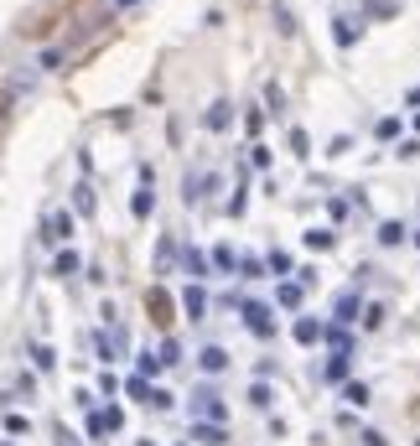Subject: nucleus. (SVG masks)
<instances>
[{
	"mask_svg": "<svg viewBox=\"0 0 420 446\" xmlns=\"http://www.w3.org/2000/svg\"><path fill=\"white\" fill-rule=\"evenodd\" d=\"M291 146H296V156H311V140H306V130H291Z\"/></svg>",
	"mask_w": 420,
	"mask_h": 446,
	"instance_id": "obj_32",
	"label": "nucleus"
},
{
	"mask_svg": "<svg viewBox=\"0 0 420 446\" xmlns=\"http://www.w3.org/2000/svg\"><path fill=\"white\" fill-rule=\"evenodd\" d=\"M42 239H57V244H62V239H73V213H52Z\"/></svg>",
	"mask_w": 420,
	"mask_h": 446,
	"instance_id": "obj_6",
	"label": "nucleus"
},
{
	"mask_svg": "<svg viewBox=\"0 0 420 446\" xmlns=\"http://www.w3.org/2000/svg\"><path fill=\"white\" fill-rule=\"evenodd\" d=\"M275 301L280 306H301V281H280L275 285Z\"/></svg>",
	"mask_w": 420,
	"mask_h": 446,
	"instance_id": "obj_13",
	"label": "nucleus"
},
{
	"mask_svg": "<svg viewBox=\"0 0 420 446\" xmlns=\"http://www.w3.org/2000/svg\"><path fill=\"white\" fill-rule=\"evenodd\" d=\"M146 405H156V410H172V395H166V389H156V384H151V400H146Z\"/></svg>",
	"mask_w": 420,
	"mask_h": 446,
	"instance_id": "obj_30",
	"label": "nucleus"
},
{
	"mask_svg": "<svg viewBox=\"0 0 420 446\" xmlns=\"http://www.w3.org/2000/svg\"><path fill=\"white\" fill-rule=\"evenodd\" d=\"M348 369H353V353H332L327 369H322V379H327V384H337V379H348Z\"/></svg>",
	"mask_w": 420,
	"mask_h": 446,
	"instance_id": "obj_8",
	"label": "nucleus"
},
{
	"mask_svg": "<svg viewBox=\"0 0 420 446\" xmlns=\"http://www.w3.org/2000/svg\"><path fill=\"white\" fill-rule=\"evenodd\" d=\"M343 400H348V405H358V410H363V405H369V384H358V379H353V384L343 389Z\"/></svg>",
	"mask_w": 420,
	"mask_h": 446,
	"instance_id": "obj_20",
	"label": "nucleus"
},
{
	"mask_svg": "<svg viewBox=\"0 0 420 446\" xmlns=\"http://www.w3.org/2000/svg\"><path fill=\"white\" fill-rule=\"evenodd\" d=\"M291 332H296V343H301V348H311V343H322V322H311V317H301V322L291 327Z\"/></svg>",
	"mask_w": 420,
	"mask_h": 446,
	"instance_id": "obj_9",
	"label": "nucleus"
},
{
	"mask_svg": "<svg viewBox=\"0 0 420 446\" xmlns=\"http://www.w3.org/2000/svg\"><path fill=\"white\" fill-rule=\"evenodd\" d=\"M213 265H218V270H233V265H239V255H233L229 244H218V249H213Z\"/></svg>",
	"mask_w": 420,
	"mask_h": 446,
	"instance_id": "obj_22",
	"label": "nucleus"
},
{
	"mask_svg": "<svg viewBox=\"0 0 420 446\" xmlns=\"http://www.w3.org/2000/svg\"><path fill=\"white\" fill-rule=\"evenodd\" d=\"M405 239H410V229H405L400 218H384V223H379V244H384V249H395V244H405Z\"/></svg>",
	"mask_w": 420,
	"mask_h": 446,
	"instance_id": "obj_5",
	"label": "nucleus"
},
{
	"mask_svg": "<svg viewBox=\"0 0 420 446\" xmlns=\"http://www.w3.org/2000/svg\"><path fill=\"white\" fill-rule=\"evenodd\" d=\"M249 405H259V410H270V384H265V379H259V384L249 389Z\"/></svg>",
	"mask_w": 420,
	"mask_h": 446,
	"instance_id": "obj_24",
	"label": "nucleus"
},
{
	"mask_svg": "<svg viewBox=\"0 0 420 446\" xmlns=\"http://www.w3.org/2000/svg\"><path fill=\"white\" fill-rule=\"evenodd\" d=\"M239 311H244V327L255 337H275V322H270V306H265V301H239Z\"/></svg>",
	"mask_w": 420,
	"mask_h": 446,
	"instance_id": "obj_2",
	"label": "nucleus"
},
{
	"mask_svg": "<svg viewBox=\"0 0 420 446\" xmlns=\"http://www.w3.org/2000/svg\"><path fill=\"white\" fill-rule=\"evenodd\" d=\"M73 270H78V255H73V249H62V255H57V265H52V275H62V281H68Z\"/></svg>",
	"mask_w": 420,
	"mask_h": 446,
	"instance_id": "obj_21",
	"label": "nucleus"
},
{
	"mask_svg": "<svg viewBox=\"0 0 420 446\" xmlns=\"http://www.w3.org/2000/svg\"><path fill=\"white\" fill-rule=\"evenodd\" d=\"M192 415H198L203 426H218L223 415H229V410H223V400H218V389H213V384H203L198 395H192Z\"/></svg>",
	"mask_w": 420,
	"mask_h": 446,
	"instance_id": "obj_1",
	"label": "nucleus"
},
{
	"mask_svg": "<svg viewBox=\"0 0 420 446\" xmlns=\"http://www.w3.org/2000/svg\"><path fill=\"white\" fill-rule=\"evenodd\" d=\"M62 446H73V441H68V436H62Z\"/></svg>",
	"mask_w": 420,
	"mask_h": 446,
	"instance_id": "obj_36",
	"label": "nucleus"
},
{
	"mask_svg": "<svg viewBox=\"0 0 420 446\" xmlns=\"http://www.w3.org/2000/svg\"><path fill=\"white\" fill-rule=\"evenodd\" d=\"M229 125V104H213V109H208V130H223Z\"/></svg>",
	"mask_w": 420,
	"mask_h": 446,
	"instance_id": "obj_25",
	"label": "nucleus"
},
{
	"mask_svg": "<svg viewBox=\"0 0 420 446\" xmlns=\"http://www.w3.org/2000/svg\"><path fill=\"white\" fill-rule=\"evenodd\" d=\"M374 135H379V140H395V135H400V120H395V114H389V120H379Z\"/></svg>",
	"mask_w": 420,
	"mask_h": 446,
	"instance_id": "obj_26",
	"label": "nucleus"
},
{
	"mask_svg": "<svg viewBox=\"0 0 420 446\" xmlns=\"http://www.w3.org/2000/svg\"><path fill=\"white\" fill-rule=\"evenodd\" d=\"M332 26H337V42H343V47H353V21H348V16H337Z\"/></svg>",
	"mask_w": 420,
	"mask_h": 446,
	"instance_id": "obj_28",
	"label": "nucleus"
},
{
	"mask_svg": "<svg viewBox=\"0 0 420 446\" xmlns=\"http://www.w3.org/2000/svg\"><path fill=\"white\" fill-rule=\"evenodd\" d=\"M6 431H11V436H26V431H32V421H26V415H6Z\"/></svg>",
	"mask_w": 420,
	"mask_h": 446,
	"instance_id": "obj_27",
	"label": "nucleus"
},
{
	"mask_svg": "<svg viewBox=\"0 0 420 446\" xmlns=\"http://www.w3.org/2000/svg\"><path fill=\"white\" fill-rule=\"evenodd\" d=\"M415 130H420V114H415Z\"/></svg>",
	"mask_w": 420,
	"mask_h": 446,
	"instance_id": "obj_37",
	"label": "nucleus"
},
{
	"mask_svg": "<svg viewBox=\"0 0 420 446\" xmlns=\"http://www.w3.org/2000/svg\"><path fill=\"white\" fill-rule=\"evenodd\" d=\"M198 363H203L208 374H223V369H229V353H223V348H203V353H198Z\"/></svg>",
	"mask_w": 420,
	"mask_h": 446,
	"instance_id": "obj_11",
	"label": "nucleus"
},
{
	"mask_svg": "<svg viewBox=\"0 0 420 446\" xmlns=\"http://www.w3.org/2000/svg\"><path fill=\"white\" fill-rule=\"evenodd\" d=\"M109 6H114V11H125V6H135V0H109Z\"/></svg>",
	"mask_w": 420,
	"mask_h": 446,
	"instance_id": "obj_35",
	"label": "nucleus"
},
{
	"mask_svg": "<svg viewBox=\"0 0 420 446\" xmlns=\"http://www.w3.org/2000/svg\"><path fill=\"white\" fill-rule=\"evenodd\" d=\"M73 208H78V213H94V187H88V182H78V187H73Z\"/></svg>",
	"mask_w": 420,
	"mask_h": 446,
	"instance_id": "obj_16",
	"label": "nucleus"
},
{
	"mask_svg": "<svg viewBox=\"0 0 420 446\" xmlns=\"http://www.w3.org/2000/svg\"><path fill=\"white\" fill-rule=\"evenodd\" d=\"M415 249H420V234H415Z\"/></svg>",
	"mask_w": 420,
	"mask_h": 446,
	"instance_id": "obj_38",
	"label": "nucleus"
},
{
	"mask_svg": "<svg viewBox=\"0 0 420 446\" xmlns=\"http://www.w3.org/2000/svg\"><path fill=\"white\" fill-rule=\"evenodd\" d=\"M182 306H187V317L198 322L203 311H208V291H203V285H187V291H182Z\"/></svg>",
	"mask_w": 420,
	"mask_h": 446,
	"instance_id": "obj_7",
	"label": "nucleus"
},
{
	"mask_svg": "<svg viewBox=\"0 0 420 446\" xmlns=\"http://www.w3.org/2000/svg\"><path fill=\"white\" fill-rule=\"evenodd\" d=\"M156 358H161V369H166V363L182 358V348H177V343H161V353H156Z\"/></svg>",
	"mask_w": 420,
	"mask_h": 446,
	"instance_id": "obj_33",
	"label": "nucleus"
},
{
	"mask_svg": "<svg viewBox=\"0 0 420 446\" xmlns=\"http://www.w3.org/2000/svg\"><path fill=\"white\" fill-rule=\"evenodd\" d=\"M239 270H244V281H259V275H265V265H259V259H239Z\"/></svg>",
	"mask_w": 420,
	"mask_h": 446,
	"instance_id": "obj_31",
	"label": "nucleus"
},
{
	"mask_svg": "<svg viewBox=\"0 0 420 446\" xmlns=\"http://www.w3.org/2000/svg\"><path fill=\"white\" fill-rule=\"evenodd\" d=\"M182 265H187L192 281H203V275H208V255H203V249H187V255H182Z\"/></svg>",
	"mask_w": 420,
	"mask_h": 446,
	"instance_id": "obj_12",
	"label": "nucleus"
},
{
	"mask_svg": "<svg viewBox=\"0 0 420 446\" xmlns=\"http://www.w3.org/2000/svg\"><path fill=\"white\" fill-rule=\"evenodd\" d=\"M192 441H208V446H218V441H223V426H203V421H192Z\"/></svg>",
	"mask_w": 420,
	"mask_h": 446,
	"instance_id": "obj_15",
	"label": "nucleus"
},
{
	"mask_svg": "<svg viewBox=\"0 0 420 446\" xmlns=\"http://www.w3.org/2000/svg\"><path fill=\"white\" fill-rule=\"evenodd\" d=\"M363 446H389V441L379 436V431H363Z\"/></svg>",
	"mask_w": 420,
	"mask_h": 446,
	"instance_id": "obj_34",
	"label": "nucleus"
},
{
	"mask_svg": "<svg viewBox=\"0 0 420 446\" xmlns=\"http://www.w3.org/2000/svg\"><path fill=\"white\" fill-rule=\"evenodd\" d=\"M265 270H270V275H291V255H285V249H270Z\"/></svg>",
	"mask_w": 420,
	"mask_h": 446,
	"instance_id": "obj_18",
	"label": "nucleus"
},
{
	"mask_svg": "<svg viewBox=\"0 0 420 446\" xmlns=\"http://www.w3.org/2000/svg\"><path fill=\"white\" fill-rule=\"evenodd\" d=\"M301 244L322 255V249H332V244H337V234H332V229H306V234H301Z\"/></svg>",
	"mask_w": 420,
	"mask_h": 446,
	"instance_id": "obj_10",
	"label": "nucleus"
},
{
	"mask_svg": "<svg viewBox=\"0 0 420 446\" xmlns=\"http://www.w3.org/2000/svg\"><path fill=\"white\" fill-rule=\"evenodd\" d=\"M151 208H156V177H151V172H140V192L130 198V213H135V218H146Z\"/></svg>",
	"mask_w": 420,
	"mask_h": 446,
	"instance_id": "obj_3",
	"label": "nucleus"
},
{
	"mask_svg": "<svg viewBox=\"0 0 420 446\" xmlns=\"http://www.w3.org/2000/svg\"><path fill=\"white\" fill-rule=\"evenodd\" d=\"M151 374H161V358H151V353H140V379H151Z\"/></svg>",
	"mask_w": 420,
	"mask_h": 446,
	"instance_id": "obj_29",
	"label": "nucleus"
},
{
	"mask_svg": "<svg viewBox=\"0 0 420 446\" xmlns=\"http://www.w3.org/2000/svg\"><path fill=\"white\" fill-rule=\"evenodd\" d=\"M32 363H36L42 374H52V369H57V353H52L47 343H36V348H32Z\"/></svg>",
	"mask_w": 420,
	"mask_h": 446,
	"instance_id": "obj_14",
	"label": "nucleus"
},
{
	"mask_svg": "<svg viewBox=\"0 0 420 446\" xmlns=\"http://www.w3.org/2000/svg\"><path fill=\"white\" fill-rule=\"evenodd\" d=\"M125 395L146 405V400H151V379H140V374H135V379H130V384H125Z\"/></svg>",
	"mask_w": 420,
	"mask_h": 446,
	"instance_id": "obj_19",
	"label": "nucleus"
},
{
	"mask_svg": "<svg viewBox=\"0 0 420 446\" xmlns=\"http://www.w3.org/2000/svg\"><path fill=\"white\" fill-rule=\"evenodd\" d=\"M363 327H369V332L384 327V306H379V301H374V306H363Z\"/></svg>",
	"mask_w": 420,
	"mask_h": 446,
	"instance_id": "obj_23",
	"label": "nucleus"
},
{
	"mask_svg": "<svg viewBox=\"0 0 420 446\" xmlns=\"http://www.w3.org/2000/svg\"><path fill=\"white\" fill-rule=\"evenodd\" d=\"M322 337H327V343H332L337 353H348V348H353V337H348V327H322Z\"/></svg>",
	"mask_w": 420,
	"mask_h": 446,
	"instance_id": "obj_17",
	"label": "nucleus"
},
{
	"mask_svg": "<svg viewBox=\"0 0 420 446\" xmlns=\"http://www.w3.org/2000/svg\"><path fill=\"white\" fill-rule=\"evenodd\" d=\"M332 311H337V317H332V327H353V322H358V291H343Z\"/></svg>",
	"mask_w": 420,
	"mask_h": 446,
	"instance_id": "obj_4",
	"label": "nucleus"
}]
</instances>
